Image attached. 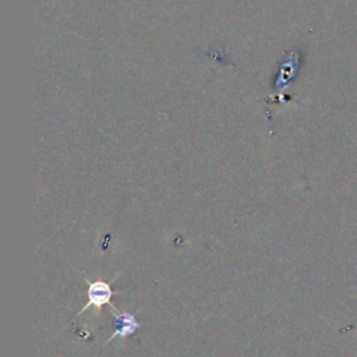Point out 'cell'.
<instances>
[{"instance_id":"6da1fadb","label":"cell","mask_w":357,"mask_h":357,"mask_svg":"<svg viewBox=\"0 0 357 357\" xmlns=\"http://www.w3.org/2000/svg\"><path fill=\"white\" fill-rule=\"evenodd\" d=\"M88 283V303L81 308V311H78V315L82 314L85 310H88L89 307H96L100 308L102 305H110V300L113 296V290L110 287V284L107 282L103 280H96V282H89L86 279Z\"/></svg>"},{"instance_id":"7a4b0ae2","label":"cell","mask_w":357,"mask_h":357,"mask_svg":"<svg viewBox=\"0 0 357 357\" xmlns=\"http://www.w3.org/2000/svg\"><path fill=\"white\" fill-rule=\"evenodd\" d=\"M109 310H110V312L113 314V318H114V332L110 335V337L106 340L105 344L110 343L116 337H121V339L128 337L139 328V322L134 318L132 314H130V312H117L113 304L109 305Z\"/></svg>"}]
</instances>
